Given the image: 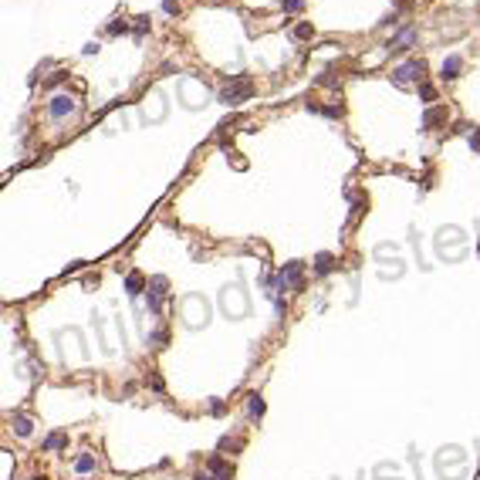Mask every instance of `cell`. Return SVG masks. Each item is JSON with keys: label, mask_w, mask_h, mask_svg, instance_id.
Returning <instances> with one entry per match:
<instances>
[{"label": "cell", "mask_w": 480, "mask_h": 480, "mask_svg": "<svg viewBox=\"0 0 480 480\" xmlns=\"http://www.w3.org/2000/svg\"><path fill=\"white\" fill-rule=\"evenodd\" d=\"M183 321H186V328H203L206 321H210V304H206L200 294L183 298Z\"/></svg>", "instance_id": "obj_1"}, {"label": "cell", "mask_w": 480, "mask_h": 480, "mask_svg": "<svg viewBox=\"0 0 480 480\" xmlns=\"http://www.w3.org/2000/svg\"><path fill=\"white\" fill-rule=\"evenodd\" d=\"M220 308H223L227 318H244L247 315V291L240 284L223 287V294H220Z\"/></svg>", "instance_id": "obj_2"}, {"label": "cell", "mask_w": 480, "mask_h": 480, "mask_svg": "<svg viewBox=\"0 0 480 480\" xmlns=\"http://www.w3.org/2000/svg\"><path fill=\"white\" fill-rule=\"evenodd\" d=\"M426 74V61L423 57H409V61H402L399 68H392V82L399 85V88H406V85L413 82H423Z\"/></svg>", "instance_id": "obj_3"}, {"label": "cell", "mask_w": 480, "mask_h": 480, "mask_svg": "<svg viewBox=\"0 0 480 480\" xmlns=\"http://www.w3.org/2000/svg\"><path fill=\"white\" fill-rule=\"evenodd\" d=\"M251 91H254V82H251V78H234L227 88L220 91V102H223V105H240V102H247V98H251Z\"/></svg>", "instance_id": "obj_4"}, {"label": "cell", "mask_w": 480, "mask_h": 480, "mask_svg": "<svg viewBox=\"0 0 480 480\" xmlns=\"http://www.w3.org/2000/svg\"><path fill=\"white\" fill-rule=\"evenodd\" d=\"M74 108H78V102H74L71 95H54V98L48 102V115L54 119V122H61V119L74 115Z\"/></svg>", "instance_id": "obj_5"}, {"label": "cell", "mask_w": 480, "mask_h": 480, "mask_svg": "<svg viewBox=\"0 0 480 480\" xmlns=\"http://www.w3.org/2000/svg\"><path fill=\"white\" fill-rule=\"evenodd\" d=\"M163 294H166V277H152L149 281V311H159V301H163Z\"/></svg>", "instance_id": "obj_6"}, {"label": "cell", "mask_w": 480, "mask_h": 480, "mask_svg": "<svg viewBox=\"0 0 480 480\" xmlns=\"http://www.w3.org/2000/svg\"><path fill=\"white\" fill-rule=\"evenodd\" d=\"M416 34H419V31H416V27H402V31H399L396 37H392V41L386 44V48H389V51H406L409 44L416 41Z\"/></svg>", "instance_id": "obj_7"}, {"label": "cell", "mask_w": 480, "mask_h": 480, "mask_svg": "<svg viewBox=\"0 0 480 480\" xmlns=\"http://www.w3.org/2000/svg\"><path fill=\"white\" fill-rule=\"evenodd\" d=\"M206 473H210L213 480H230V477H234V467H230L227 460H220V456H213L210 464H206Z\"/></svg>", "instance_id": "obj_8"}, {"label": "cell", "mask_w": 480, "mask_h": 480, "mask_svg": "<svg viewBox=\"0 0 480 480\" xmlns=\"http://www.w3.org/2000/svg\"><path fill=\"white\" fill-rule=\"evenodd\" d=\"M460 71H464V57H460V54H450L447 61H443V68H439V74H443L447 82H453Z\"/></svg>", "instance_id": "obj_9"}, {"label": "cell", "mask_w": 480, "mask_h": 480, "mask_svg": "<svg viewBox=\"0 0 480 480\" xmlns=\"http://www.w3.org/2000/svg\"><path fill=\"white\" fill-rule=\"evenodd\" d=\"M332 267H335V257H332V254H318V257H315V274L325 277V274H332Z\"/></svg>", "instance_id": "obj_10"}, {"label": "cell", "mask_w": 480, "mask_h": 480, "mask_svg": "<svg viewBox=\"0 0 480 480\" xmlns=\"http://www.w3.org/2000/svg\"><path fill=\"white\" fill-rule=\"evenodd\" d=\"M436 122H447V112H443V108H430V112L423 115V129H433Z\"/></svg>", "instance_id": "obj_11"}, {"label": "cell", "mask_w": 480, "mask_h": 480, "mask_svg": "<svg viewBox=\"0 0 480 480\" xmlns=\"http://www.w3.org/2000/svg\"><path fill=\"white\" fill-rule=\"evenodd\" d=\"M125 291H129V298H139V291H142V274L132 271V274L125 277Z\"/></svg>", "instance_id": "obj_12"}, {"label": "cell", "mask_w": 480, "mask_h": 480, "mask_svg": "<svg viewBox=\"0 0 480 480\" xmlns=\"http://www.w3.org/2000/svg\"><path fill=\"white\" fill-rule=\"evenodd\" d=\"M14 430H17V436H31V419L27 416H14Z\"/></svg>", "instance_id": "obj_13"}, {"label": "cell", "mask_w": 480, "mask_h": 480, "mask_svg": "<svg viewBox=\"0 0 480 480\" xmlns=\"http://www.w3.org/2000/svg\"><path fill=\"white\" fill-rule=\"evenodd\" d=\"M74 467H78V470H82V473L95 470V456H91V453H82V456H78V460H74Z\"/></svg>", "instance_id": "obj_14"}, {"label": "cell", "mask_w": 480, "mask_h": 480, "mask_svg": "<svg viewBox=\"0 0 480 480\" xmlns=\"http://www.w3.org/2000/svg\"><path fill=\"white\" fill-rule=\"evenodd\" d=\"M149 31V17H136V27H132V34H136V41H142Z\"/></svg>", "instance_id": "obj_15"}, {"label": "cell", "mask_w": 480, "mask_h": 480, "mask_svg": "<svg viewBox=\"0 0 480 480\" xmlns=\"http://www.w3.org/2000/svg\"><path fill=\"white\" fill-rule=\"evenodd\" d=\"M146 345H152V349H163V345H166V332H163V328H159V332L146 335Z\"/></svg>", "instance_id": "obj_16"}, {"label": "cell", "mask_w": 480, "mask_h": 480, "mask_svg": "<svg viewBox=\"0 0 480 480\" xmlns=\"http://www.w3.org/2000/svg\"><path fill=\"white\" fill-rule=\"evenodd\" d=\"M247 409H251V416H261L264 413V399L261 396H247Z\"/></svg>", "instance_id": "obj_17"}, {"label": "cell", "mask_w": 480, "mask_h": 480, "mask_svg": "<svg viewBox=\"0 0 480 480\" xmlns=\"http://www.w3.org/2000/svg\"><path fill=\"white\" fill-rule=\"evenodd\" d=\"M61 447H65V436H61V433H54V436L44 439V450H61Z\"/></svg>", "instance_id": "obj_18"}, {"label": "cell", "mask_w": 480, "mask_h": 480, "mask_svg": "<svg viewBox=\"0 0 480 480\" xmlns=\"http://www.w3.org/2000/svg\"><path fill=\"white\" fill-rule=\"evenodd\" d=\"M311 34H315V31H311V24H308V21L294 27V37H298V41H304V37H311Z\"/></svg>", "instance_id": "obj_19"}, {"label": "cell", "mask_w": 480, "mask_h": 480, "mask_svg": "<svg viewBox=\"0 0 480 480\" xmlns=\"http://www.w3.org/2000/svg\"><path fill=\"white\" fill-rule=\"evenodd\" d=\"M125 31H129L125 21H112V24H108V34H112V37H119V34H125Z\"/></svg>", "instance_id": "obj_20"}, {"label": "cell", "mask_w": 480, "mask_h": 480, "mask_svg": "<svg viewBox=\"0 0 480 480\" xmlns=\"http://www.w3.org/2000/svg\"><path fill=\"white\" fill-rule=\"evenodd\" d=\"M419 98H423V102H433V98H436V88H433V85H419Z\"/></svg>", "instance_id": "obj_21"}, {"label": "cell", "mask_w": 480, "mask_h": 480, "mask_svg": "<svg viewBox=\"0 0 480 480\" xmlns=\"http://www.w3.org/2000/svg\"><path fill=\"white\" fill-rule=\"evenodd\" d=\"M277 4H281L284 10H301L304 7V0H277Z\"/></svg>", "instance_id": "obj_22"}, {"label": "cell", "mask_w": 480, "mask_h": 480, "mask_svg": "<svg viewBox=\"0 0 480 480\" xmlns=\"http://www.w3.org/2000/svg\"><path fill=\"white\" fill-rule=\"evenodd\" d=\"M321 112H325L328 119H338V115H342V105H325V108H321Z\"/></svg>", "instance_id": "obj_23"}, {"label": "cell", "mask_w": 480, "mask_h": 480, "mask_svg": "<svg viewBox=\"0 0 480 480\" xmlns=\"http://www.w3.org/2000/svg\"><path fill=\"white\" fill-rule=\"evenodd\" d=\"M163 10H166V14H179V4H176V0H163Z\"/></svg>", "instance_id": "obj_24"}, {"label": "cell", "mask_w": 480, "mask_h": 480, "mask_svg": "<svg viewBox=\"0 0 480 480\" xmlns=\"http://www.w3.org/2000/svg\"><path fill=\"white\" fill-rule=\"evenodd\" d=\"M196 480H213V477H210V473H200V477H196Z\"/></svg>", "instance_id": "obj_25"}]
</instances>
